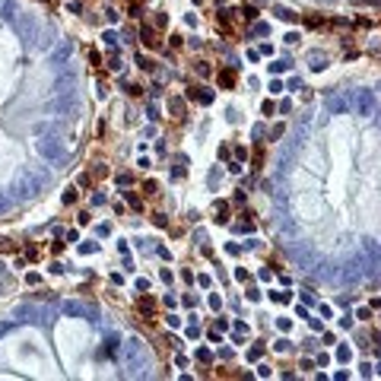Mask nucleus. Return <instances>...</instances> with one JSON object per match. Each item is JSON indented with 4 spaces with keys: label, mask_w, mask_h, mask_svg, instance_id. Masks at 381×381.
Here are the masks:
<instances>
[{
    "label": "nucleus",
    "mask_w": 381,
    "mask_h": 381,
    "mask_svg": "<svg viewBox=\"0 0 381 381\" xmlns=\"http://www.w3.org/2000/svg\"><path fill=\"white\" fill-rule=\"evenodd\" d=\"M45 187V175H35V172H22L16 181H13V200L16 204H22V200H29V197H35L39 190Z\"/></svg>",
    "instance_id": "1"
},
{
    "label": "nucleus",
    "mask_w": 381,
    "mask_h": 381,
    "mask_svg": "<svg viewBox=\"0 0 381 381\" xmlns=\"http://www.w3.org/2000/svg\"><path fill=\"white\" fill-rule=\"evenodd\" d=\"M13 29H16V35H19V42L22 45H39V35H42V26H39V19H35L32 13H16V19H13Z\"/></svg>",
    "instance_id": "2"
},
{
    "label": "nucleus",
    "mask_w": 381,
    "mask_h": 381,
    "mask_svg": "<svg viewBox=\"0 0 381 381\" xmlns=\"http://www.w3.org/2000/svg\"><path fill=\"white\" fill-rule=\"evenodd\" d=\"M51 108H54V115L73 121V118H80V111H83V99H80V92L73 89V92H64V95H54Z\"/></svg>",
    "instance_id": "3"
},
{
    "label": "nucleus",
    "mask_w": 381,
    "mask_h": 381,
    "mask_svg": "<svg viewBox=\"0 0 381 381\" xmlns=\"http://www.w3.org/2000/svg\"><path fill=\"white\" fill-rule=\"evenodd\" d=\"M39 156L48 159V162H54V165H64V162H70V149L61 140L48 137V140H39Z\"/></svg>",
    "instance_id": "4"
},
{
    "label": "nucleus",
    "mask_w": 381,
    "mask_h": 381,
    "mask_svg": "<svg viewBox=\"0 0 381 381\" xmlns=\"http://www.w3.org/2000/svg\"><path fill=\"white\" fill-rule=\"evenodd\" d=\"M353 102H356V111H359L362 118H372L375 115V92L372 89H359L353 95Z\"/></svg>",
    "instance_id": "5"
},
{
    "label": "nucleus",
    "mask_w": 381,
    "mask_h": 381,
    "mask_svg": "<svg viewBox=\"0 0 381 381\" xmlns=\"http://www.w3.org/2000/svg\"><path fill=\"white\" fill-rule=\"evenodd\" d=\"M124 356H127V362H130V368H134V372H137L143 362H146V356H143V343H140L137 337H130V340L124 343Z\"/></svg>",
    "instance_id": "6"
},
{
    "label": "nucleus",
    "mask_w": 381,
    "mask_h": 381,
    "mask_svg": "<svg viewBox=\"0 0 381 381\" xmlns=\"http://www.w3.org/2000/svg\"><path fill=\"white\" fill-rule=\"evenodd\" d=\"M70 54H73V42H61L51 51V70H61L64 64H70Z\"/></svg>",
    "instance_id": "7"
},
{
    "label": "nucleus",
    "mask_w": 381,
    "mask_h": 381,
    "mask_svg": "<svg viewBox=\"0 0 381 381\" xmlns=\"http://www.w3.org/2000/svg\"><path fill=\"white\" fill-rule=\"evenodd\" d=\"M0 19H7V22L16 19V0H4L0 4Z\"/></svg>",
    "instance_id": "8"
},
{
    "label": "nucleus",
    "mask_w": 381,
    "mask_h": 381,
    "mask_svg": "<svg viewBox=\"0 0 381 381\" xmlns=\"http://www.w3.org/2000/svg\"><path fill=\"white\" fill-rule=\"evenodd\" d=\"M64 315L67 318H83L86 315V305L83 302H64Z\"/></svg>",
    "instance_id": "9"
},
{
    "label": "nucleus",
    "mask_w": 381,
    "mask_h": 381,
    "mask_svg": "<svg viewBox=\"0 0 381 381\" xmlns=\"http://www.w3.org/2000/svg\"><path fill=\"white\" fill-rule=\"evenodd\" d=\"M347 105H350L347 95H337V99L330 95V99H327V111H347Z\"/></svg>",
    "instance_id": "10"
},
{
    "label": "nucleus",
    "mask_w": 381,
    "mask_h": 381,
    "mask_svg": "<svg viewBox=\"0 0 381 381\" xmlns=\"http://www.w3.org/2000/svg\"><path fill=\"white\" fill-rule=\"evenodd\" d=\"M118 347H121V343H118V333H108V337H105V356H115Z\"/></svg>",
    "instance_id": "11"
},
{
    "label": "nucleus",
    "mask_w": 381,
    "mask_h": 381,
    "mask_svg": "<svg viewBox=\"0 0 381 381\" xmlns=\"http://www.w3.org/2000/svg\"><path fill=\"white\" fill-rule=\"evenodd\" d=\"M194 95H197V99H200V102H207V105H210L213 99H216V92H213V89H197Z\"/></svg>",
    "instance_id": "12"
},
{
    "label": "nucleus",
    "mask_w": 381,
    "mask_h": 381,
    "mask_svg": "<svg viewBox=\"0 0 381 381\" xmlns=\"http://www.w3.org/2000/svg\"><path fill=\"white\" fill-rule=\"evenodd\" d=\"M13 207H16V200H13V197H7L4 190H0V213H4V210H13Z\"/></svg>",
    "instance_id": "13"
},
{
    "label": "nucleus",
    "mask_w": 381,
    "mask_h": 381,
    "mask_svg": "<svg viewBox=\"0 0 381 381\" xmlns=\"http://www.w3.org/2000/svg\"><path fill=\"white\" fill-rule=\"evenodd\" d=\"M277 16L286 19V22H295V13H292V10H286V7H277Z\"/></svg>",
    "instance_id": "14"
},
{
    "label": "nucleus",
    "mask_w": 381,
    "mask_h": 381,
    "mask_svg": "<svg viewBox=\"0 0 381 381\" xmlns=\"http://www.w3.org/2000/svg\"><path fill=\"white\" fill-rule=\"evenodd\" d=\"M172 115H184V102L181 99H172Z\"/></svg>",
    "instance_id": "15"
},
{
    "label": "nucleus",
    "mask_w": 381,
    "mask_h": 381,
    "mask_svg": "<svg viewBox=\"0 0 381 381\" xmlns=\"http://www.w3.org/2000/svg\"><path fill=\"white\" fill-rule=\"evenodd\" d=\"M80 251H83V254H92V251H99V245H95V242H86V245H80Z\"/></svg>",
    "instance_id": "16"
},
{
    "label": "nucleus",
    "mask_w": 381,
    "mask_h": 381,
    "mask_svg": "<svg viewBox=\"0 0 381 381\" xmlns=\"http://www.w3.org/2000/svg\"><path fill=\"white\" fill-rule=\"evenodd\" d=\"M105 16H108V22H118V19H121V13H118V10H105Z\"/></svg>",
    "instance_id": "17"
},
{
    "label": "nucleus",
    "mask_w": 381,
    "mask_h": 381,
    "mask_svg": "<svg viewBox=\"0 0 381 381\" xmlns=\"http://www.w3.org/2000/svg\"><path fill=\"white\" fill-rule=\"evenodd\" d=\"M105 45L115 48V45H118V35H115V32H105Z\"/></svg>",
    "instance_id": "18"
},
{
    "label": "nucleus",
    "mask_w": 381,
    "mask_h": 381,
    "mask_svg": "<svg viewBox=\"0 0 381 381\" xmlns=\"http://www.w3.org/2000/svg\"><path fill=\"white\" fill-rule=\"evenodd\" d=\"M143 42H146V45L156 42V39H153V29H143Z\"/></svg>",
    "instance_id": "19"
},
{
    "label": "nucleus",
    "mask_w": 381,
    "mask_h": 381,
    "mask_svg": "<svg viewBox=\"0 0 381 381\" xmlns=\"http://www.w3.org/2000/svg\"><path fill=\"white\" fill-rule=\"evenodd\" d=\"M225 118H229L232 124H238V111H235V108H229V111H225Z\"/></svg>",
    "instance_id": "20"
},
{
    "label": "nucleus",
    "mask_w": 381,
    "mask_h": 381,
    "mask_svg": "<svg viewBox=\"0 0 381 381\" xmlns=\"http://www.w3.org/2000/svg\"><path fill=\"white\" fill-rule=\"evenodd\" d=\"M10 248H13V245H10V238H0V251H10Z\"/></svg>",
    "instance_id": "21"
},
{
    "label": "nucleus",
    "mask_w": 381,
    "mask_h": 381,
    "mask_svg": "<svg viewBox=\"0 0 381 381\" xmlns=\"http://www.w3.org/2000/svg\"><path fill=\"white\" fill-rule=\"evenodd\" d=\"M134 4H137V0H134Z\"/></svg>",
    "instance_id": "22"
}]
</instances>
